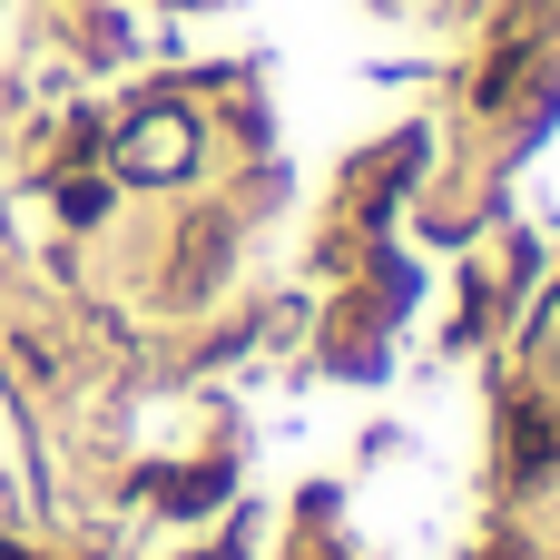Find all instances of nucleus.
<instances>
[{"instance_id":"nucleus-2","label":"nucleus","mask_w":560,"mask_h":560,"mask_svg":"<svg viewBox=\"0 0 560 560\" xmlns=\"http://www.w3.org/2000/svg\"><path fill=\"white\" fill-rule=\"evenodd\" d=\"M0 560H30V551H0Z\"/></svg>"},{"instance_id":"nucleus-1","label":"nucleus","mask_w":560,"mask_h":560,"mask_svg":"<svg viewBox=\"0 0 560 560\" xmlns=\"http://www.w3.org/2000/svg\"><path fill=\"white\" fill-rule=\"evenodd\" d=\"M187 158H197V128H187L177 108H158V118H138V128L118 138V167H128V177H177Z\"/></svg>"}]
</instances>
